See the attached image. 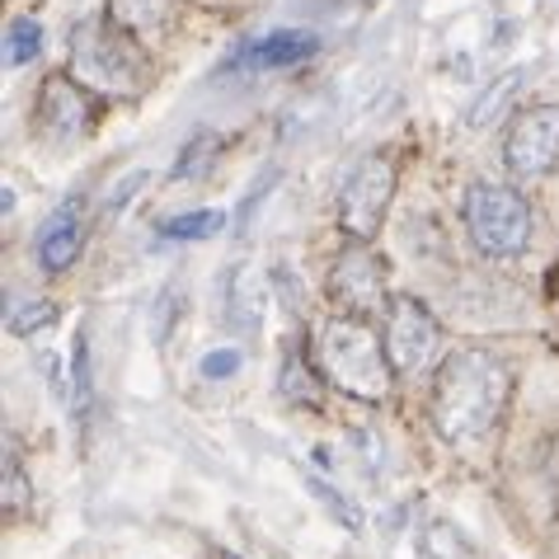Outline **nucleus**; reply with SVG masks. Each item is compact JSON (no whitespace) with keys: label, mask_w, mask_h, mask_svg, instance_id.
I'll return each instance as SVG.
<instances>
[{"label":"nucleus","mask_w":559,"mask_h":559,"mask_svg":"<svg viewBox=\"0 0 559 559\" xmlns=\"http://www.w3.org/2000/svg\"><path fill=\"white\" fill-rule=\"evenodd\" d=\"M512 377L489 348H456L438 371V391H432V428L442 442L465 447L479 442L499 428L508 409Z\"/></svg>","instance_id":"f257e3e1"},{"label":"nucleus","mask_w":559,"mask_h":559,"mask_svg":"<svg viewBox=\"0 0 559 559\" xmlns=\"http://www.w3.org/2000/svg\"><path fill=\"white\" fill-rule=\"evenodd\" d=\"M316 362L324 371V381L334 391H344L353 400H367V405H381L391 395V377H395V362L385 344L367 330L362 320L353 316H330L320 320L316 330Z\"/></svg>","instance_id":"f03ea898"},{"label":"nucleus","mask_w":559,"mask_h":559,"mask_svg":"<svg viewBox=\"0 0 559 559\" xmlns=\"http://www.w3.org/2000/svg\"><path fill=\"white\" fill-rule=\"evenodd\" d=\"M71 75L104 95H136L146 85V67L136 38L114 14H90L71 34Z\"/></svg>","instance_id":"7ed1b4c3"},{"label":"nucleus","mask_w":559,"mask_h":559,"mask_svg":"<svg viewBox=\"0 0 559 559\" xmlns=\"http://www.w3.org/2000/svg\"><path fill=\"white\" fill-rule=\"evenodd\" d=\"M465 230H471V240L485 254L512 259L532 240V207H526V198L518 189H508V183L479 179L465 189Z\"/></svg>","instance_id":"20e7f679"},{"label":"nucleus","mask_w":559,"mask_h":559,"mask_svg":"<svg viewBox=\"0 0 559 559\" xmlns=\"http://www.w3.org/2000/svg\"><path fill=\"white\" fill-rule=\"evenodd\" d=\"M395 198V165L385 155H367V160L353 165V175L338 189V226L348 230L353 240H371L391 212Z\"/></svg>","instance_id":"39448f33"},{"label":"nucleus","mask_w":559,"mask_h":559,"mask_svg":"<svg viewBox=\"0 0 559 559\" xmlns=\"http://www.w3.org/2000/svg\"><path fill=\"white\" fill-rule=\"evenodd\" d=\"M385 353L400 377H424L442 353V324L428 316V306L418 301H395L391 306V324H385Z\"/></svg>","instance_id":"423d86ee"},{"label":"nucleus","mask_w":559,"mask_h":559,"mask_svg":"<svg viewBox=\"0 0 559 559\" xmlns=\"http://www.w3.org/2000/svg\"><path fill=\"white\" fill-rule=\"evenodd\" d=\"M555 165H559V104L526 108L508 132V169L518 179H540Z\"/></svg>","instance_id":"0eeeda50"},{"label":"nucleus","mask_w":559,"mask_h":559,"mask_svg":"<svg viewBox=\"0 0 559 559\" xmlns=\"http://www.w3.org/2000/svg\"><path fill=\"white\" fill-rule=\"evenodd\" d=\"M330 297L348 310V316H371L385 306V263L367 250V245H348L330 269Z\"/></svg>","instance_id":"6e6552de"},{"label":"nucleus","mask_w":559,"mask_h":559,"mask_svg":"<svg viewBox=\"0 0 559 559\" xmlns=\"http://www.w3.org/2000/svg\"><path fill=\"white\" fill-rule=\"evenodd\" d=\"M34 118H38V132L48 136L52 146L75 142V136L90 128V99H85V90L75 85V75H48Z\"/></svg>","instance_id":"1a4fd4ad"},{"label":"nucleus","mask_w":559,"mask_h":559,"mask_svg":"<svg viewBox=\"0 0 559 559\" xmlns=\"http://www.w3.org/2000/svg\"><path fill=\"white\" fill-rule=\"evenodd\" d=\"M81 245H85V198H71V203H61L48 222H43L34 250H38L43 269L61 273V269H71V263H75Z\"/></svg>","instance_id":"9d476101"},{"label":"nucleus","mask_w":559,"mask_h":559,"mask_svg":"<svg viewBox=\"0 0 559 559\" xmlns=\"http://www.w3.org/2000/svg\"><path fill=\"white\" fill-rule=\"evenodd\" d=\"M316 52H320V38L306 34V28H292V34H269L259 43H245L226 61V71H283V67H301Z\"/></svg>","instance_id":"9b49d317"},{"label":"nucleus","mask_w":559,"mask_h":559,"mask_svg":"<svg viewBox=\"0 0 559 559\" xmlns=\"http://www.w3.org/2000/svg\"><path fill=\"white\" fill-rule=\"evenodd\" d=\"M263 306H269L263 277L250 269V263H236V269L226 273V324L236 334H259Z\"/></svg>","instance_id":"f8f14e48"},{"label":"nucleus","mask_w":559,"mask_h":559,"mask_svg":"<svg viewBox=\"0 0 559 559\" xmlns=\"http://www.w3.org/2000/svg\"><path fill=\"white\" fill-rule=\"evenodd\" d=\"M108 14L136 43H160L179 24V0H108Z\"/></svg>","instance_id":"ddd939ff"},{"label":"nucleus","mask_w":559,"mask_h":559,"mask_svg":"<svg viewBox=\"0 0 559 559\" xmlns=\"http://www.w3.org/2000/svg\"><path fill=\"white\" fill-rule=\"evenodd\" d=\"M518 95H522V71H508V75H499L485 95L475 99V108H471V128H493L499 118H508V108L518 104Z\"/></svg>","instance_id":"4468645a"},{"label":"nucleus","mask_w":559,"mask_h":559,"mask_svg":"<svg viewBox=\"0 0 559 559\" xmlns=\"http://www.w3.org/2000/svg\"><path fill=\"white\" fill-rule=\"evenodd\" d=\"M90 400H95V367H90V338L81 330L75 344H71V414L85 418Z\"/></svg>","instance_id":"2eb2a0df"},{"label":"nucleus","mask_w":559,"mask_h":559,"mask_svg":"<svg viewBox=\"0 0 559 559\" xmlns=\"http://www.w3.org/2000/svg\"><path fill=\"white\" fill-rule=\"evenodd\" d=\"M38 52H43V24L28 20V14L10 20V28H5V61L10 67H28Z\"/></svg>","instance_id":"dca6fc26"},{"label":"nucleus","mask_w":559,"mask_h":559,"mask_svg":"<svg viewBox=\"0 0 559 559\" xmlns=\"http://www.w3.org/2000/svg\"><path fill=\"white\" fill-rule=\"evenodd\" d=\"M226 226V212H212V207H203V212H183V216H169V222L160 226V236L165 240H207V236H216V230Z\"/></svg>","instance_id":"f3484780"},{"label":"nucleus","mask_w":559,"mask_h":559,"mask_svg":"<svg viewBox=\"0 0 559 559\" xmlns=\"http://www.w3.org/2000/svg\"><path fill=\"white\" fill-rule=\"evenodd\" d=\"M216 151H222V142H216L212 132L189 136V146H183L179 160H175V179H198V175H207V165L216 160Z\"/></svg>","instance_id":"a211bd4d"},{"label":"nucleus","mask_w":559,"mask_h":559,"mask_svg":"<svg viewBox=\"0 0 559 559\" xmlns=\"http://www.w3.org/2000/svg\"><path fill=\"white\" fill-rule=\"evenodd\" d=\"M306 489H310V493H316V499H320L324 508H330V512H334V518H338V522H344V526H348V532H362V512H357V508H353V503L344 499V493H338V489L330 485V479L310 475V479H306Z\"/></svg>","instance_id":"6ab92c4d"},{"label":"nucleus","mask_w":559,"mask_h":559,"mask_svg":"<svg viewBox=\"0 0 559 559\" xmlns=\"http://www.w3.org/2000/svg\"><path fill=\"white\" fill-rule=\"evenodd\" d=\"M52 320H57L52 301H24L10 310V334H38V330H48Z\"/></svg>","instance_id":"aec40b11"},{"label":"nucleus","mask_w":559,"mask_h":559,"mask_svg":"<svg viewBox=\"0 0 559 559\" xmlns=\"http://www.w3.org/2000/svg\"><path fill=\"white\" fill-rule=\"evenodd\" d=\"M240 367H245L240 348H216V353H207V357H203V367H198V371H203L207 381H230Z\"/></svg>","instance_id":"412c9836"},{"label":"nucleus","mask_w":559,"mask_h":559,"mask_svg":"<svg viewBox=\"0 0 559 559\" xmlns=\"http://www.w3.org/2000/svg\"><path fill=\"white\" fill-rule=\"evenodd\" d=\"M216 559H240V555H230V550H216Z\"/></svg>","instance_id":"4be33fe9"}]
</instances>
